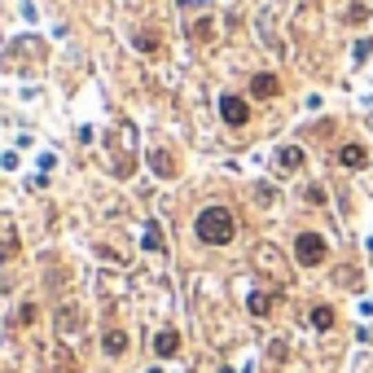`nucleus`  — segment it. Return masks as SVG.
Listing matches in <instances>:
<instances>
[{
	"instance_id": "obj_1",
	"label": "nucleus",
	"mask_w": 373,
	"mask_h": 373,
	"mask_svg": "<svg viewBox=\"0 0 373 373\" xmlns=\"http://www.w3.org/2000/svg\"><path fill=\"white\" fill-rule=\"evenodd\" d=\"M194 233H198V242H207V246H228L233 233H237V220H233L228 207H207V211H198Z\"/></svg>"
},
{
	"instance_id": "obj_2",
	"label": "nucleus",
	"mask_w": 373,
	"mask_h": 373,
	"mask_svg": "<svg viewBox=\"0 0 373 373\" xmlns=\"http://www.w3.org/2000/svg\"><path fill=\"white\" fill-rule=\"evenodd\" d=\"M325 255H330V246H325L321 233H299V237H294V259L303 263V268H316Z\"/></svg>"
},
{
	"instance_id": "obj_3",
	"label": "nucleus",
	"mask_w": 373,
	"mask_h": 373,
	"mask_svg": "<svg viewBox=\"0 0 373 373\" xmlns=\"http://www.w3.org/2000/svg\"><path fill=\"white\" fill-rule=\"evenodd\" d=\"M220 114H224L228 128H242L246 119H250V105H246L242 97H233V92H228V97H220Z\"/></svg>"
},
{
	"instance_id": "obj_4",
	"label": "nucleus",
	"mask_w": 373,
	"mask_h": 373,
	"mask_svg": "<svg viewBox=\"0 0 373 373\" xmlns=\"http://www.w3.org/2000/svg\"><path fill=\"white\" fill-rule=\"evenodd\" d=\"M180 352V334L176 330H159V334H154V356H159V360H172Z\"/></svg>"
},
{
	"instance_id": "obj_5",
	"label": "nucleus",
	"mask_w": 373,
	"mask_h": 373,
	"mask_svg": "<svg viewBox=\"0 0 373 373\" xmlns=\"http://www.w3.org/2000/svg\"><path fill=\"white\" fill-rule=\"evenodd\" d=\"M339 163L347 167V172H360V167L369 163V150H365V145H356V141H352V145H343V150H339Z\"/></svg>"
},
{
	"instance_id": "obj_6",
	"label": "nucleus",
	"mask_w": 373,
	"mask_h": 373,
	"mask_svg": "<svg viewBox=\"0 0 373 373\" xmlns=\"http://www.w3.org/2000/svg\"><path fill=\"white\" fill-rule=\"evenodd\" d=\"M276 167H281V172H299V167H303V150H299V145H281V150H276Z\"/></svg>"
},
{
	"instance_id": "obj_7",
	"label": "nucleus",
	"mask_w": 373,
	"mask_h": 373,
	"mask_svg": "<svg viewBox=\"0 0 373 373\" xmlns=\"http://www.w3.org/2000/svg\"><path fill=\"white\" fill-rule=\"evenodd\" d=\"M250 92H255V97H276V92H281V83H276V75H255L250 79Z\"/></svg>"
},
{
	"instance_id": "obj_8",
	"label": "nucleus",
	"mask_w": 373,
	"mask_h": 373,
	"mask_svg": "<svg viewBox=\"0 0 373 373\" xmlns=\"http://www.w3.org/2000/svg\"><path fill=\"white\" fill-rule=\"evenodd\" d=\"M57 330H62V334H75V330H79V308H75V303L57 308Z\"/></svg>"
},
{
	"instance_id": "obj_9",
	"label": "nucleus",
	"mask_w": 373,
	"mask_h": 373,
	"mask_svg": "<svg viewBox=\"0 0 373 373\" xmlns=\"http://www.w3.org/2000/svg\"><path fill=\"white\" fill-rule=\"evenodd\" d=\"M101 347H105V356H123V352H128V334H123V330H110V334L101 339Z\"/></svg>"
},
{
	"instance_id": "obj_10",
	"label": "nucleus",
	"mask_w": 373,
	"mask_h": 373,
	"mask_svg": "<svg viewBox=\"0 0 373 373\" xmlns=\"http://www.w3.org/2000/svg\"><path fill=\"white\" fill-rule=\"evenodd\" d=\"M246 308H250V316H268L272 312V294H263V290H255L246 299Z\"/></svg>"
},
{
	"instance_id": "obj_11",
	"label": "nucleus",
	"mask_w": 373,
	"mask_h": 373,
	"mask_svg": "<svg viewBox=\"0 0 373 373\" xmlns=\"http://www.w3.org/2000/svg\"><path fill=\"white\" fill-rule=\"evenodd\" d=\"M312 330H334V308H325V303H316L312 308Z\"/></svg>"
},
{
	"instance_id": "obj_12",
	"label": "nucleus",
	"mask_w": 373,
	"mask_h": 373,
	"mask_svg": "<svg viewBox=\"0 0 373 373\" xmlns=\"http://www.w3.org/2000/svg\"><path fill=\"white\" fill-rule=\"evenodd\" d=\"M150 167H154L159 176H176V163H172V154H163V150H154V154H150Z\"/></svg>"
},
{
	"instance_id": "obj_13",
	"label": "nucleus",
	"mask_w": 373,
	"mask_h": 373,
	"mask_svg": "<svg viewBox=\"0 0 373 373\" xmlns=\"http://www.w3.org/2000/svg\"><path fill=\"white\" fill-rule=\"evenodd\" d=\"M189 35H194V40H202V44H207L211 35H215V22H211V18H198L194 27H189Z\"/></svg>"
},
{
	"instance_id": "obj_14",
	"label": "nucleus",
	"mask_w": 373,
	"mask_h": 373,
	"mask_svg": "<svg viewBox=\"0 0 373 373\" xmlns=\"http://www.w3.org/2000/svg\"><path fill=\"white\" fill-rule=\"evenodd\" d=\"M145 250H163V228H159V224L145 228Z\"/></svg>"
},
{
	"instance_id": "obj_15",
	"label": "nucleus",
	"mask_w": 373,
	"mask_h": 373,
	"mask_svg": "<svg viewBox=\"0 0 373 373\" xmlns=\"http://www.w3.org/2000/svg\"><path fill=\"white\" fill-rule=\"evenodd\" d=\"M369 53H373V40H356V49H352L356 66H360V62H369Z\"/></svg>"
},
{
	"instance_id": "obj_16",
	"label": "nucleus",
	"mask_w": 373,
	"mask_h": 373,
	"mask_svg": "<svg viewBox=\"0 0 373 373\" xmlns=\"http://www.w3.org/2000/svg\"><path fill=\"white\" fill-rule=\"evenodd\" d=\"M369 18V9L360 5V0H352V5H347V22H365Z\"/></svg>"
},
{
	"instance_id": "obj_17",
	"label": "nucleus",
	"mask_w": 373,
	"mask_h": 373,
	"mask_svg": "<svg viewBox=\"0 0 373 373\" xmlns=\"http://www.w3.org/2000/svg\"><path fill=\"white\" fill-rule=\"evenodd\" d=\"M137 49L141 53H159V35H137Z\"/></svg>"
},
{
	"instance_id": "obj_18",
	"label": "nucleus",
	"mask_w": 373,
	"mask_h": 373,
	"mask_svg": "<svg viewBox=\"0 0 373 373\" xmlns=\"http://www.w3.org/2000/svg\"><path fill=\"white\" fill-rule=\"evenodd\" d=\"M14 255H18V242H14V237H5V242H0V263L14 259Z\"/></svg>"
},
{
	"instance_id": "obj_19",
	"label": "nucleus",
	"mask_w": 373,
	"mask_h": 373,
	"mask_svg": "<svg viewBox=\"0 0 373 373\" xmlns=\"http://www.w3.org/2000/svg\"><path fill=\"white\" fill-rule=\"evenodd\" d=\"M35 321V303H22L18 308V325H31Z\"/></svg>"
},
{
	"instance_id": "obj_20",
	"label": "nucleus",
	"mask_w": 373,
	"mask_h": 373,
	"mask_svg": "<svg viewBox=\"0 0 373 373\" xmlns=\"http://www.w3.org/2000/svg\"><path fill=\"white\" fill-rule=\"evenodd\" d=\"M308 202H325V189L321 185H308Z\"/></svg>"
}]
</instances>
